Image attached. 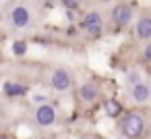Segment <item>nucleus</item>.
Wrapping results in <instances>:
<instances>
[{
  "label": "nucleus",
  "mask_w": 151,
  "mask_h": 139,
  "mask_svg": "<svg viewBox=\"0 0 151 139\" xmlns=\"http://www.w3.org/2000/svg\"><path fill=\"white\" fill-rule=\"evenodd\" d=\"M145 129H147V120H145V114L139 110L126 112L124 118L120 120V133L124 139H143Z\"/></svg>",
  "instance_id": "1"
},
{
  "label": "nucleus",
  "mask_w": 151,
  "mask_h": 139,
  "mask_svg": "<svg viewBox=\"0 0 151 139\" xmlns=\"http://www.w3.org/2000/svg\"><path fill=\"white\" fill-rule=\"evenodd\" d=\"M33 21V13L25 2H15L9 9V23L13 29H27Z\"/></svg>",
  "instance_id": "2"
},
{
  "label": "nucleus",
  "mask_w": 151,
  "mask_h": 139,
  "mask_svg": "<svg viewBox=\"0 0 151 139\" xmlns=\"http://www.w3.org/2000/svg\"><path fill=\"white\" fill-rule=\"evenodd\" d=\"M81 31H85L89 38H101L104 35V15L99 11H87L81 17Z\"/></svg>",
  "instance_id": "3"
},
{
  "label": "nucleus",
  "mask_w": 151,
  "mask_h": 139,
  "mask_svg": "<svg viewBox=\"0 0 151 139\" xmlns=\"http://www.w3.org/2000/svg\"><path fill=\"white\" fill-rule=\"evenodd\" d=\"M33 120L40 129H50L58 122V110L54 104H48V102H42L35 110H33Z\"/></svg>",
  "instance_id": "4"
},
{
  "label": "nucleus",
  "mask_w": 151,
  "mask_h": 139,
  "mask_svg": "<svg viewBox=\"0 0 151 139\" xmlns=\"http://www.w3.org/2000/svg\"><path fill=\"white\" fill-rule=\"evenodd\" d=\"M132 19H134V13H132V7L128 2H116L110 9V23L116 29H122V27L130 25Z\"/></svg>",
  "instance_id": "5"
},
{
  "label": "nucleus",
  "mask_w": 151,
  "mask_h": 139,
  "mask_svg": "<svg viewBox=\"0 0 151 139\" xmlns=\"http://www.w3.org/2000/svg\"><path fill=\"white\" fill-rule=\"evenodd\" d=\"M73 85H75V77H73V73H70L66 67H56V69L50 73V87H52L56 93H64V91H68Z\"/></svg>",
  "instance_id": "6"
},
{
  "label": "nucleus",
  "mask_w": 151,
  "mask_h": 139,
  "mask_svg": "<svg viewBox=\"0 0 151 139\" xmlns=\"http://www.w3.org/2000/svg\"><path fill=\"white\" fill-rule=\"evenodd\" d=\"M99 93L101 91H99V87L93 81H85V83H81L77 87V96H79V100L83 104H95L99 100Z\"/></svg>",
  "instance_id": "7"
},
{
  "label": "nucleus",
  "mask_w": 151,
  "mask_h": 139,
  "mask_svg": "<svg viewBox=\"0 0 151 139\" xmlns=\"http://www.w3.org/2000/svg\"><path fill=\"white\" fill-rule=\"evenodd\" d=\"M134 38L139 42H151V15H141L134 23Z\"/></svg>",
  "instance_id": "8"
},
{
  "label": "nucleus",
  "mask_w": 151,
  "mask_h": 139,
  "mask_svg": "<svg viewBox=\"0 0 151 139\" xmlns=\"http://www.w3.org/2000/svg\"><path fill=\"white\" fill-rule=\"evenodd\" d=\"M130 98H132V102H137V104H145V102H149V98H151V87H149V83H145V81H139V83H134V85H130Z\"/></svg>",
  "instance_id": "9"
},
{
  "label": "nucleus",
  "mask_w": 151,
  "mask_h": 139,
  "mask_svg": "<svg viewBox=\"0 0 151 139\" xmlns=\"http://www.w3.org/2000/svg\"><path fill=\"white\" fill-rule=\"evenodd\" d=\"M122 104L116 100V98H108V100H104V112L110 116V118H118L120 114H122Z\"/></svg>",
  "instance_id": "10"
},
{
  "label": "nucleus",
  "mask_w": 151,
  "mask_h": 139,
  "mask_svg": "<svg viewBox=\"0 0 151 139\" xmlns=\"http://www.w3.org/2000/svg\"><path fill=\"white\" fill-rule=\"evenodd\" d=\"M4 93H6V96H23V93H25V87L19 85V83L6 81V83H4Z\"/></svg>",
  "instance_id": "11"
},
{
  "label": "nucleus",
  "mask_w": 151,
  "mask_h": 139,
  "mask_svg": "<svg viewBox=\"0 0 151 139\" xmlns=\"http://www.w3.org/2000/svg\"><path fill=\"white\" fill-rule=\"evenodd\" d=\"M13 54H15V56H19V58H21V56H25V54H27V44H25L23 40H17V42L13 44Z\"/></svg>",
  "instance_id": "12"
},
{
  "label": "nucleus",
  "mask_w": 151,
  "mask_h": 139,
  "mask_svg": "<svg viewBox=\"0 0 151 139\" xmlns=\"http://www.w3.org/2000/svg\"><path fill=\"white\" fill-rule=\"evenodd\" d=\"M60 4L64 9H70V11H79L83 4H85V0H60Z\"/></svg>",
  "instance_id": "13"
},
{
  "label": "nucleus",
  "mask_w": 151,
  "mask_h": 139,
  "mask_svg": "<svg viewBox=\"0 0 151 139\" xmlns=\"http://www.w3.org/2000/svg\"><path fill=\"white\" fill-rule=\"evenodd\" d=\"M139 81H143L139 71H130V73L126 75V83H128V85H134V83H139Z\"/></svg>",
  "instance_id": "14"
},
{
  "label": "nucleus",
  "mask_w": 151,
  "mask_h": 139,
  "mask_svg": "<svg viewBox=\"0 0 151 139\" xmlns=\"http://www.w3.org/2000/svg\"><path fill=\"white\" fill-rule=\"evenodd\" d=\"M143 60L151 64V42H147L145 48H143Z\"/></svg>",
  "instance_id": "15"
},
{
  "label": "nucleus",
  "mask_w": 151,
  "mask_h": 139,
  "mask_svg": "<svg viewBox=\"0 0 151 139\" xmlns=\"http://www.w3.org/2000/svg\"><path fill=\"white\" fill-rule=\"evenodd\" d=\"M58 2H60V0H42V7H44V9H50V11H52V9H54V7H56Z\"/></svg>",
  "instance_id": "16"
},
{
  "label": "nucleus",
  "mask_w": 151,
  "mask_h": 139,
  "mask_svg": "<svg viewBox=\"0 0 151 139\" xmlns=\"http://www.w3.org/2000/svg\"><path fill=\"white\" fill-rule=\"evenodd\" d=\"M66 19H68L70 23H75V21H77V17H75V11H70V9H66Z\"/></svg>",
  "instance_id": "17"
},
{
  "label": "nucleus",
  "mask_w": 151,
  "mask_h": 139,
  "mask_svg": "<svg viewBox=\"0 0 151 139\" xmlns=\"http://www.w3.org/2000/svg\"><path fill=\"white\" fill-rule=\"evenodd\" d=\"M85 139H101V137H99V135H87Z\"/></svg>",
  "instance_id": "18"
},
{
  "label": "nucleus",
  "mask_w": 151,
  "mask_h": 139,
  "mask_svg": "<svg viewBox=\"0 0 151 139\" xmlns=\"http://www.w3.org/2000/svg\"><path fill=\"white\" fill-rule=\"evenodd\" d=\"M101 2H116V0H101Z\"/></svg>",
  "instance_id": "19"
},
{
  "label": "nucleus",
  "mask_w": 151,
  "mask_h": 139,
  "mask_svg": "<svg viewBox=\"0 0 151 139\" xmlns=\"http://www.w3.org/2000/svg\"><path fill=\"white\" fill-rule=\"evenodd\" d=\"M149 87H151V83H149Z\"/></svg>",
  "instance_id": "20"
}]
</instances>
